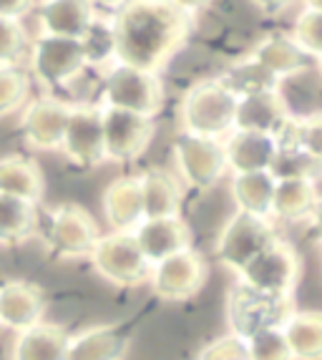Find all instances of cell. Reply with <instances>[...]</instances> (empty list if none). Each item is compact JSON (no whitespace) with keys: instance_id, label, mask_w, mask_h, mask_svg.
Here are the masks:
<instances>
[{"instance_id":"obj_14","label":"cell","mask_w":322,"mask_h":360,"mask_svg":"<svg viewBox=\"0 0 322 360\" xmlns=\"http://www.w3.org/2000/svg\"><path fill=\"white\" fill-rule=\"evenodd\" d=\"M71 108V103L60 101L56 96H43L30 101L23 111V119H20V131H23L25 144L36 151H58L63 144Z\"/></svg>"},{"instance_id":"obj_7","label":"cell","mask_w":322,"mask_h":360,"mask_svg":"<svg viewBox=\"0 0 322 360\" xmlns=\"http://www.w3.org/2000/svg\"><path fill=\"white\" fill-rule=\"evenodd\" d=\"M239 283L267 295H295L302 275L300 255L290 242H272L237 272Z\"/></svg>"},{"instance_id":"obj_3","label":"cell","mask_w":322,"mask_h":360,"mask_svg":"<svg viewBox=\"0 0 322 360\" xmlns=\"http://www.w3.org/2000/svg\"><path fill=\"white\" fill-rule=\"evenodd\" d=\"M234 111H237V96L221 86L219 78L199 81L181 98V131L207 139L227 136L234 129Z\"/></svg>"},{"instance_id":"obj_17","label":"cell","mask_w":322,"mask_h":360,"mask_svg":"<svg viewBox=\"0 0 322 360\" xmlns=\"http://www.w3.org/2000/svg\"><path fill=\"white\" fill-rule=\"evenodd\" d=\"M227 169L234 174H250V172H269L277 156V144L269 134L259 131H242L232 129L229 136L221 141Z\"/></svg>"},{"instance_id":"obj_23","label":"cell","mask_w":322,"mask_h":360,"mask_svg":"<svg viewBox=\"0 0 322 360\" xmlns=\"http://www.w3.org/2000/svg\"><path fill=\"white\" fill-rule=\"evenodd\" d=\"M0 194L38 205L46 194V179L33 159L20 154L0 156Z\"/></svg>"},{"instance_id":"obj_36","label":"cell","mask_w":322,"mask_h":360,"mask_svg":"<svg viewBox=\"0 0 322 360\" xmlns=\"http://www.w3.org/2000/svg\"><path fill=\"white\" fill-rule=\"evenodd\" d=\"M247 360H295L282 330H264L245 340Z\"/></svg>"},{"instance_id":"obj_8","label":"cell","mask_w":322,"mask_h":360,"mask_svg":"<svg viewBox=\"0 0 322 360\" xmlns=\"http://www.w3.org/2000/svg\"><path fill=\"white\" fill-rule=\"evenodd\" d=\"M172 154L176 162L179 179L191 189L207 192V189L219 184L221 176L227 174V156H224L221 139L194 136V134L181 131L174 141Z\"/></svg>"},{"instance_id":"obj_40","label":"cell","mask_w":322,"mask_h":360,"mask_svg":"<svg viewBox=\"0 0 322 360\" xmlns=\"http://www.w3.org/2000/svg\"><path fill=\"white\" fill-rule=\"evenodd\" d=\"M174 6L179 8V11H184L186 15H197V13H202V11H207L209 6H212V3H214V0H172Z\"/></svg>"},{"instance_id":"obj_13","label":"cell","mask_w":322,"mask_h":360,"mask_svg":"<svg viewBox=\"0 0 322 360\" xmlns=\"http://www.w3.org/2000/svg\"><path fill=\"white\" fill-rule=\"evenodd\" d=\"M60 151L66 154L68 162L81 169H94L106 162L101 106H73L71 108Z\"/></svg>"},{"instance_id":"obj_18","label":"cell","mask_w":322,"mask_h":360,"mask_svg":"<svg viewBox=\"0 0 322 360\" xmlns=\"http://www.w3.org/2000/svg\"><path fill=\"white\" fill-rule=\"evenodd\" d=\"M103 217L111 232H134L146 219L139 176H119L103 192Z\"/></svg>"},{"instance_id":"obj_19","label":"cell","mask_w":322,"mask_h":360,"mask_svg":"<svg viewBox=\"0 0 322 360\" xmlns=\"http://www.w3.org/2000/svg\"><path fill=\"white\" fill-rule=\"evenodd\" d=\"M131 340L116 325H94L68 338L63 360H124Z\"/></svg>"},{"instance_id":"obj_33","label":"cell","mask_w":322,"mask_h":360,"mask_svg":"<svg viewBox=\"0 0 322 360\" xmlns=\"http://www.w3.org/2000/svg\"><path fill=\"white\" fill-rule=\"evenodd\" d=\"M86 60L91 63H103V60L114 58V30H111V18H98L96 15L94 23L86 28L81 38Z\"/></svg>"},{"instance_id":"obj_32","label":"cell","mask_w":322,"mask_h":360,"mask_svg":"<svg viewBox=\"0 0 322 360\" xmlns=\"http://www.w3.org/2000/svg\"><path fill=\"white\" fill-rule=\"evenodd\" d=\"M269 174L275 179H312L317 181L322 176V164L315 162L300 149L277 151L275 162L269 167Z\"/></svg>"},{"instance_id":"obj_39","label":"cell","mask_w":322,"mask_h":360,"mask_svg":"<svg viewBox=\"0 0 322 360\" xmlns=\"http://www.w3.org/2000/svg\"><path fill=\"white\" fill-rule=\"evenodd\" d=\"M36 6V0H0V18L20 20Z\"/></svg>"},{"instance_id":"obj_6","label":"cell","mask_w":322,"mask_h":360,"mask_svg":"<svg viewBox=\"0 0 322 360\" xmlns=\"http://www.w3.org/2000/svg\"><path fill=\"white\" fill-rule=\"evenodd\" d=\"M84 46L76 38H60V36H38L30 43V71L38 84L46 89L56 91L76 81L86 71Z\"/></svg>"},{"instance_id":"obj_1","label":"cell","mask_w":322,"mask_h":360,"mask_svg":"<svg viewBox=\"0 0 322 360\" xmlns=\"http://www.w3.org/2000/svg\"><path fill=\"white\" fill-rule=\"evenodd\" d=\"M111 30L116 63L159 73L186 46L191 18L172 0H124Z\"/></svg>"},{"instance_id":"obj_9","label":"cell","mask_w":322,"mask_h":360,"mask_svg":"<svg viewBox=\"0 0 322 360\" xmlns=\"http://www.w3.org/2000/svg\"><path fill=\"white\" fill-rule=\"evenodd\" d=\"M272 242H277V232L272 219L234 212L232 219L224 224V229L217 237L214 255L224 267L239 272L262 250H267Z\"/></svg>"},{"instance_id":"obj_42","label":"cell","mask_w":322,"mask_h":360,"mask_svg":"<svg viewBox=\"0 0 322 360\" xmlns=\"http://www.w3.org/2000/svg\"><path fill=\"white\" fill-rule=\"evenodd\" d=\"M310 222H312V227H315L317 237H320V242H322V199H317L315 207H312V212H310Z\"/></svg>"},{"instance_id":"obj_38","label":"cell","mask_w":322,"mask_h":360,"mask_svg":"<svg viewBox=\"0 0 322 360\" xmlns=\"http://www.w3.org/2000/svg\"><path fill=\"white\" fill-rule=\"evenodd\" d=\"M199 360H247L245 342L237 340L234 335L217 338L214 342H209L207 348L202 350Z\"/></svg>"},{"instance_id":"obj_15","label":"cell","mask_w":322,"mask_h":360,"mask_svg":"<svg viewBox=\"0 0 322 360\" xmlns=\"http://www.w3.org/2000/svg\"><path fill=\"white\" fill-rule=\"evenodd\" d=\"M134 240L139 250L146 257V262L154 267L161 259L172 257L176 252L191 250V229L181 217H159V219H143L134 229Z\"/></svg>"},{"instance_id":"obj_20","label":"cell","mask_w":322,"mask_h":360,"mask_svg":"<svg viewBox=\"0 0 322 360\" xmlns=\"http://www.w3.org/2000/svg\"><path fill=\"white\" fill-rule=\"evenodd\" d=\"M96 18L94 0H46L38 11L43 36L81 38Z\"/></svg>"},{"instance_id":"obj_41","label":"cell","mask_w":322,"mask_h":360,"mask_svg":"<svg viewBox=\"0 0 322 360\" xmlns=\"http://www.w3.org/2000/svg\"><path fill=\"white\" fill-rule=\"evenodd\" d=\"M257 8L262 13H269V15H275V13H282L285 8L292 6V0H252Z\"/></svg>"},{"instance_id":"obj_29","label":"cell","mask_w":322,"mask_h":360,"mask_svg":"<svg viewBox=\"0 0 322 360\" xmlns=\"http://www.w3.org/2000/svg\"><path fill=\"white\" fill-rule=\"evenodd\" d=\"M38 227L36 205H28L23 199L0 194V245H18L25 242Z\"/></svg>"},{"instance_id":"obj_2","label":"cell","mask_w":322,"mask_h":360,"mask_svg":"<svg viewBox=\"0 0 322 360\" xmlns=\"http://www.w3.org/2000/svg\"><path fill=\"white\" fill-rule=\"evenodd\" d=\"M295 312L292 295H267L237 283L227 292V323L237 340H250L257 333L282 330Z\"/></svg>"},{"instance_id":"obj_12","label":"cell","mask_w":322,"mask_h":360,"mask_svg":"<svg viewBox=\"0 0 322 360\" xmlns=\"http://www.w3.org/2000/svg\"><path fill=\"white\" fill-rule=\"evenodd\" d=\"M101 232L89 210L81 205H60L48 224V250L60 259L89 257Z\"/></svg>"},{"instance_id":"obj_43","label":"cell","mask_w":322,"mask_h":360,"mask_svg":"<svg viewBox=\"0 0 322 360\" xmlns=\"http://www.w3.org/2000/svg\"><path fill=\"white\" fill-rule=\"evenodd\" d=\"M304 3V11H317L322 13V0H302Z\"/></svg>"},{"instance_id":"obj_44","label":"cell","mask_w":322,"mask_h":360,"mask_svg":"<svg viewBox=\"0 0 322 360\" xmlns=\"http://www.w3.org/2000/svg\"><path fill=\"white\" fill-rule=\"evenodd\" d=\"M317 73L322 76V58H317Z\"/></svg>"},{"instance_id":"obj_28","label":"cell","mask_w":322,"mask_h":360,"mask_svg":"<svg viewBox=\"0 0 322 360\" xmlns=\"http://www.w3.org/2000/svg\"><path fill=\"white\" fill-rule=\"evenodd\" d=\"M317 202V184L312 179H277L272 197V217L282 222H300L310 217Z\"/></svg>"},{"instance_id":"obj_5","label":"cell","mask_w":322,"mask_h":360,"mask_svg":"<svg viewBox=\"0 0 322 360\" xmlns=\"http://www.w3.org/2000/svg\"><path fill=\"white\" fill-rule=\"evenodd\" d=\"M91 264L98 277L116 288H139L149 283L151 264L139 250L131 232H108L101 234L89 255Z\"/></svg>"},{"instance_id":"obj_4","label":"cell","mask_w":322,"mask_h":360,"mask_svg":"<svg viewBox=\"0 0 322 360\" xmlns=\"http://www.w3.org/2000/svg\"><path fill=\"white\" fill-rule=\"evenodd\" d=\"M103 101L111 108L156 119L167 103V89L161 84L159 73L114 63V68L103 78Z\"/></svg>"},{"instance_id":"obj_10","label":"cell","mask_w":322,"mask_h":360,"mask_svg":"<svg viewBox=\"0 0 322 360\" xmlns=\"http://www.w3.org/2000/svg\"><path fill=\"white\" fill-rule=\"evenodd\" d=\"M101 121L106 162H136V159H141L146 154V149L151 146V139L156 134L154 119L129 114V111H121V108L101 106Z\"/></svg>"},{"instance_id":"obj_31","label":"cell","mask_w":322,"mask_h":360,"mask_svg":"<svg viewBox=\"0 0 322 360\" xmlns=\"http://www.w3.org/2000/svg\"><path fill=\"white\" fill-rule=\"evenodd\" d=\"M30 94V76L20 66H0V119L15 114Z\"/></svg>"},{"instance_id":"obj_34","label":"cell","mask_w":322,"mask_h":360,"mask_svg":"<svg viewBox=\"0 0 322 360\" xmlns=\"http://www.w3.org/2000/svg\"><path fill=\"white\" fill-rule=\"evenodd\" d=\"M290 38L297 43V49L307 58H322V13L317 11L300 13Z\"/></svg>"},{"instance_id":"obj_26","label":"cell","mask_w":322,"mask_h":360,"mask_svg":"<svg viewBox=\"0 0 322 360\" xmlns=\"http://www.w3.org/2000/svg\"><path fill=\"white\" fill-rule=\"evenodd\" d=\"M277 179L269 172H250V174H234L232 199L237 212L252 217H272V197H275Z\"/></svg>"},{"instance_id":"obj_11","label":"cell","mask_w":322,"mask_h":360,"mask_svg":"<svg viewBox=\"0 0 322 360\" xmlns=\"http://www.w3.org/2000/svg\"><path fill=\"white\" fill-rule=\"evenodd\" d=\"M209 267L204 257L194 250H184L161 259L151 267L149 283L156 297L167 302H186L197 297L207 285Z\"/></svg>"},{"instance_id":"obj_27","label":"cell","mask_w":322,"mask_h":360,"mask_svg":"<svg viewBox=\"0 0 322 360\" xmlns=\"http://www.w3.org/2000/svg\"><path fill=\"white\" fill-rule=\"evenodd\" d=\"M290 353L295 360H322V312L320 310H295L282 325Z\"/></svg>"},{"instance_id":"obj_37","label":"cell","mask_w":322,"mask_h":360,"mask_svg":"<svg viewBox=\"0 0 322 360\" xmlns=\"http://www.w3.org/2000/svg\"><path fill=\"white\" fill-rule=\"evenodd\" d=\"M297 149L322 164V111L297 119Z\"/></svg>"},{"instance_id":"obj_16","label":"cell","mask_w":322,"mask_h":360,"mask_svg":"<svg viewBox=\"0 0 322 360\" xmlns=\"http://www.w3.org/2000/svg\"><path fill=\"white\" fill-rule=\"evenodd\" d=\"M46 318V295L38 285L25 280H8L0 285V325L23 333Z\"/></svg>"},{"instance_id":"obj_25","label":"cell","mask_w":322,"mask_h":360,"mask_svg":"<svg viewBox=\"0 0 322 360\" xmlns=\"http://www.w3.org/2000/svg\"><path fill=\"white\" fill-rule=\"evenodd\" d=\"M250 58L255 60L257 66H262L267 73H272L277 81L310 66L307 56L297 49V43L290 36H282V33L262 38L255 46V51L250 53Z\"/></svg>"},{"instance_id":"obj_30","label":"cell","mask_w":322,"mask_h":360,"mask_svg":"<svg viewBox=\"0 0 322 360\" xmlns=\"http://www.w3.org/2000/svg\"><path fill=\"white\" fill-rule=\"evenodd\" d=\"M221 86L229 89L237 98L252 96V94H264V91H277V81L272 73H267L262 66H257L255 60L247 56V58L237 60L227 71L219 76Z\"/></svg>"},{"instance_id":"obj_35","label":"cell","mask_w":322,"mask_h":360,"mask_svg":"<svg viewBox=\"0 0 322 360\" xmlns=\"http://www.w3.org/2000/svg\"><path fill=\"white\" fill-rule=\"evenodd\" d=\"M30 51V38L20 20L0 18V66H18Z\"/></svg>"},{"instance_id":"obj_21","label":"cell","mask_w":322,"mask_h":360,"mask_svg":"<svg viewBox=\"0 0 322 360\" xmlns=\"http://www.w3.org/2000/svg\"><path fill=\"white\" fill-rule=\"evenodd\" d=\"M290 119L285 101L277 91H264V94H252V96L237 98V111H234V129L242 131H259L275 136L277 129Z\"/></svg>"},{"instance_id":"obj_22","label":"cell","mask_w":322,"mask_h":360,"mask_svg":"<svg viewBox=\"0 0 322 360\" xmlns=\"http://www.w3.org/2000/svg\"><path fill=\"white\" fill-rule=\"evenodd\" d=\"M143 194V217H181V184L179 176L161 167H149L139 174Z\"/></svg>"},{"instance_id":"obj_24","label":"cell","mask_w":322,"mask_h":360,"mask_svg":"<svg viewBox=\"0 0 322 360\" xmlns=\"http://www.w3.org/2000/svg\"><path fill=\"white\" fill-rule=\"evenodd\" d=\"M68 330L56 323H38L18 333L13 345V360H63L68 345Z\"/></svg>"}]
</instances>
